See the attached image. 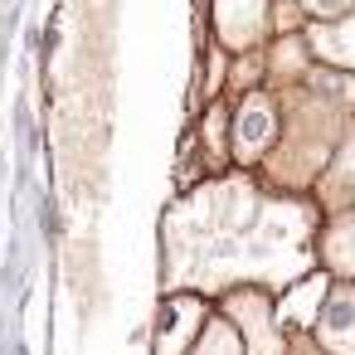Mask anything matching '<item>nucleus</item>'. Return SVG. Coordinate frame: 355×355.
<instances>
[{"label":"nucleus","instance_id":"1","mask_svg":"<svg viewBox=\"0 0 355 355\" xmlns=\"http://www.w3.org/2000/svg\"><path fill=\"white\" fill-rule=\"evenodd\" d=\"M209 306L200 297H171L161 306V326H156V355H190L195 336L205 331Z\"/></svg>","mask_w":355,"mask_h":355},{"label":"nucleus","instance_id":"2","mask_svg":"<svg viewBox=\"0 0 355 355\" xmlns=\"http://www.w3.org/2000/svg\"><path fill=\"white\" fill-rule=\"evenodd\" d=\"M272 132H277L272 103L253 93V98H243V107L234 112V127H229V146H234V156H239V161H258V156L268 151Z\"/></svg>","mask_w":355,"mask_h":355},{"label":"nucleus","instance_id":"3","mask_svg":"<svg viewBox=\"0 0 355 355\" xmlns=\"http://www.w3.org/2000/svg\"><path fill=\"white\" fill-rule=\"evenodd\" d=\"M263 10L268 0H214V25L229 49H253L263 40Z\"/></svg>","mask_w":355,"mask_h":355},{"label":"nucleus","instance_id":"4","mask_svg":"<svg viewBox=\"0 0 355 355\" xmlns=\"http://www.w3.org/2000/svg\"><path fill=\"white\" fill-rule=\"evenodd\" d=\"M190 355H248V350H243V340L234 336V326H229L224 316H209V321H205V331L195 336Z\"/></svg>","mask_w":355,"mask_h":355},{"label":"nucleus","instance_id":"5","mask_svg":"<svg viewBox=\"0 0 355 355\" xmlns=\"http://www.w3.org/2000/svg\"><path fill=\"white\" fill-rule=\"evenodd\" d=\"M321 297H326V277H306V282L277 306V321H302V326L316 321V306H311V302H321Z\"/></svg>","mask_w":355,"mask_h":355},{"label":"nucleus","instance_id":"6","mask_svg":"<svg viewBox=\"0 0 355 355\" xmlns=\"http://www.w3.org/2000/svg\"><path fill=\"white\" fill-rule=\"evenodd\" d=\"M311 44H316L321 59H336V64L355 69V20H345V25H336V30H316Z\"/></svg>","mask_w":355,"mask_h":355},{"label":"nucleus","instance_id":"7","mask_svg":"<svg viewBox=\"0 0 355 355\" xmlns=\"http://www.w3.org/2000/svg\"><path fill=\"white\" fill-rule=\"evenodd\" d=\"M326 263H331L336 272H355V219H345V224L331 229V239H326Z\"/></svg>","mask_w":355,"mask_h":355},{"label":"nucleus","instance_id":"8","mask_svg":"<svg viewBox=\"0 0 355 355\" xmlns=\"http://www.w3.org/2000/svg\"><path fill=\"white\" fill-rule=\"evenodd\" d=\"M302 6H306L311 15H321V20H326V15H345L355 0H302Z\"/></svg>","mask_w":355,"mask_h":355}]
</instances>
